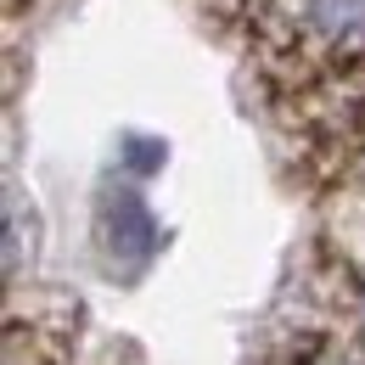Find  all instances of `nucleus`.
Wrapping results in <instances>:
<instances>
[{
	"mask_svg": "<svg viewBox=\"0 0 365 365\" xmlns=\"http://www.w3.org/2000/svg\"><path fill=\"white\" fill-rule=\"evenodd\" d=\"M315 304H320V320L343 326L349 337L365 343V270H343V264H320V281H315Z\"/></svg>",
	"mask_w": 365,
	"mask_h": 365,
	"instance_id": "nucleus-3",
	"label": "nucleus"
},
{
	"mask_svg": "<svg viewBox=\"0 0 365 365\" xmlns=\"http://www.w3.org/2000/svg\"><path fill=\"white\" fill-rule=\"evenodd\" d=\"M152 242H158V230H152V214L140 208L135 191H118V197L101 202V247H107L113 259L140 264V259L152 253Z\"/></svg>",
	"mask_w": 365,
	"mask_h": 365,
	"instance_id": "nucleus-2",
	"label": "nucleus"
},
{
	"mask_svg": "<svg viewBox=\"0 0 365 365\" xmlns=\"http://www.w3.org/2000/svg\"><path fill=\"white\" fill-rule=\"evenodd\" d=\"M214 6H220V11H230V17H242V6H247V0H214Z\"/></svg>",
	"mask_w": 365,
	"mask_h": 365,
	"instance_id": "nucleus-6",
	"label": "nucleus"
},
{
	"mask_svg": "<svg viewBox=\"0 0 365 365\" xmlns=\"http://www.w3.org/2000/svg\"><path fill=\"white\" fill-rule=\"evenodd\" d=\"M320 247L331 264L343 270H365V180H337L326 197V225H320Z\"/></svg>",
	"mask_w": 365,
	"mask_h": 365,
	"instance_id": "nucleus-1",
	"label": "nucleus"
},
{
	"mask_svg": "<svg viewBox=\"0 0 365 365\" xmlns=\"http://www.w3.org/2000/svg\"><path fill=\"white\" fill-rule=\"evenodd\" d=\"M281 365H365V343H360V337H349L343 326L320 320V326H309L304 337L287 343Z\"/></svg>",
	"mask_w": 365,
	"mask_h": 365,
	"instance_id": "nucleus-4",
	"label": "nucleus"
},
{
	"mask_svg": "<svg viewBox=\"0 0 365 365\" xmlns=\"http://www.w3.org/2000/svg\"><path fill=\"white\" fill-rule=\"evenodd\" d=\"M130 146H135V169H152V163H158V146H152V140H130Z\"/></svg>",
	"mask_w": 365,
	"mask_h": 365,
	"instance_id": "nucleus-5",
	"label": "nucleus"
}]
</instances>
